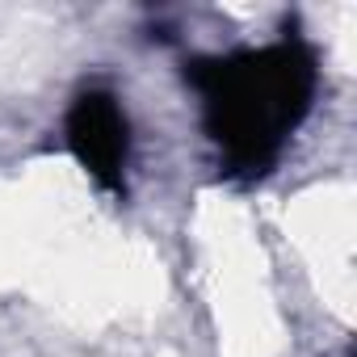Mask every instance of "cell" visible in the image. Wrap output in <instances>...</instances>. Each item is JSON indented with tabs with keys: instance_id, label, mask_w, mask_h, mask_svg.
<instances>
[{
	"instance_id": "6da1fadb",
	"label": "cell",
	"mask_w": 357,
	"mask_h": 357,
	"mask_svg": "<svg viewBox=\"0 0 357 357\" xmlns=\"http://www.w3.org/2000/svg\"><path fill=\"white\" fill-rule=\"evenodd\" d=\"M185 80L202 97V122L223 172L257 181L311 114L319 63L303 34H286L265 47L190 59Z\"/></svg>"
},
{
	"instance_id": "7a4b0ae2",
	"label": "cell",
	"mask_w": 357,
	"mask_h": 357,
	"mask_svg": "<svg viewBox=\"0 0 357 357\" xmlns=\"http://www.w3.org/2000/svg\"><path fill=\"white\" fill-rule=\"evenodd\" d=\"M68 147L72 155L89 168V176L101 190L126 194V155H130V122L126 109L118 101V93L89 84L84 93H76L72 109H68Z\"/></svg>"
}]
</instances>
